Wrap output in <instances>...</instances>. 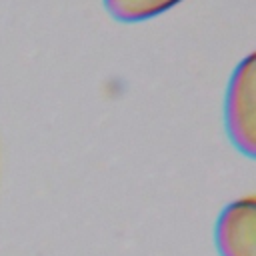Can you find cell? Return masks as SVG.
Returning <instances> with one entry per match:
<instances>
[{
	"label": "cell",
	"mask_w": 256,
	"mask_h": 256,
	"mask_svg": "<svg viewBox=\"0 0 256 256\" xmlns=\"http://www.w3.org/2000/svg\"><path fill=\"white\" fill-rule=\"evenodd\" d=\"M256 58L248 54L238 62L232 78L228 82L226 102H224V120L226 132L238 152L248 158L256 154Z\"/></svg>",
	"instance_id": "6da1fadb"
},
{
	"label": "cell",
	"mask_w": 256,
	"mask_h": 256,
	"mask_svg": "<svg viewBox=\"0 0 256 256\" xmlns=\"http://www.w3.org/2000/svg\"><path fill=\"white\" fill-rule=\"evenodd\" d=\"M214 238L220 256H256V198L230 202L218 216Z\"/></svg>",
	"instance_id": "7a4b0ae2"
},
{
	"label": "cell",
	"mask_w": 256,
	"mask_h": 256,
	"mask_svg": "<svg viewBox=\"0 0 256 256\" xmlns=\"http://www.w3.org/2000/svg\"><path fill=\"white\" fill-rule=\"evenodd\" d=\"M182 0H104L106 10L120 22H142L156 18Z\"/></svg>",
	"instance_id": "3957f363"
}]
</instances>
